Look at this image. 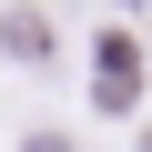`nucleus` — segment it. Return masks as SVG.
Listing matches in <instances>:
<instances>
[{
	"label": "nucleus",
	"instance_id": "obj_1",
	"mask_svg": "<svg viewBox=\"0 0 152 152\" xmlns=\"http://www.w3.org/2000/svg\"><path fill=\"white\" fill-rule=\"evenodd\" d=\"M0 51H10V61H51V20L41 10H10V20H0Z\"/></svg>",
	"mask_w": 152,
	"mask_h": 152
},
{
	"label": "nucleus",
	"instance_id": "obj_2",
	"mask_svg": "<svg viewBox=\"0 0 152 152\" xmlns=\"http://www.w3.org/2000/svg\"><path fill=\"white\" fill-rule=\"evenodd\" d=\"M20 152H71V142H61V132H31V142H20Z\"/></svg>",
	"mask_w": 152,
	"mask_h": 152
}]
</instances>
